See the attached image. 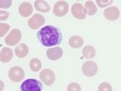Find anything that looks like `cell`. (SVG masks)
Instances as JSON below:
<instances>
[{
    "label": "cell",
    "instance_id": "14",
    "mask_svg": "<svg viewBox=\"0 0 121 91\" xmlns=\"http://www.w3.org/2000/svg\"><path fill=\"white\" fill-rule=\"evenodd\" d=\"M28 46L24 43H21L18 45V46L15 47V54L19 58H24L28 54Z\"/></svg>",
    "mask_w": 121,
    "mask_h": 91
},
{
    "label": "cell",
    "instance_id": "1",
    "mask_svg": "<svg viewBox=\"0 0 121 91\" xmlns=\"http://www.w3.org/2000/svg\"><path fill=\"white\" fill-rule=\"evenodd\" d=\"M36 36L44 46L49 47L59 45L62 41V33L58 28L53 25H46L38 31Z\"/></svg>",
    "mask_w": 121,
    "mask_h": 91
},
{
    "label": "cell",
    "instance_id": "24",
    "mask_svg": "<svg viewBox=\"0 0 121 91\" xmlns=\"http://www.w3.org/2000/svg\"><path fill=\"white\" fill-rule=\"evenodd\" d=\"M11 4H12V1H10V0H7V1L2 0L0 2V7H1V8H8V7H11Z\"/></svg>",
    "mask_w": 121,
    "mask_h": 91
},
{
    "label": "cell",
    "instance_id": "18",
    "mask_svg": "<svg viewBox=\"0 0 121 91\" xmlns=\"http://www.w3.org/2000/svg\"><path fill=\"white\" fill-rule=\"evenodd\" d=\"M96 55V51L92 46H86L82 49V55L87 59H93Z\"/></svg>",
    "mask_w": 121,
    "mask_h": 91
},
{
    "label": "cell",
    "instance_id": "8",
    "mask_svg": "<svg viewBox=\"0 0 121 91\" xmlns=\"http://www.w3.org/2000/svg\"><path fill=\"white\" fill-rule=\"evenodd\" d=\"M40 79L46 86H52L55 81V74L50 69H44L40 73Z\"/></svg>",
    "mask_w": 121,
    "mask_h": 91
},
{
    "label": "cell",
    "instance_id": "9",
    "mask_svg": "<svg viewBox=\"0 0 121 91\" xmlns=\"http://www.w3.org/2000/svg\"><path fill=\"white\" fill-rule=\"evenodd\" d=\"M71 13L74 18L78 20H84L86 17L84 7L80 3H75L74 4H73L71 7Z\"/></svg>",
    "mask_w": 121,
    "mask_h": 91
},
{
    "label": "cell",
    "instance_id": "25",
    "mask_svg": "<svg viewBox=\"0 0 121 91\" xmlns=\"http://www.w3.org/2000/svg\"><path fill=\"white\" fill-rule=\"evenodd\" d=\"M8 17H9V13L7 11H3V10L0 11V19H1V20H6Z\"/></svg>",
    "mask_w": 121,
    "mask_h": 91
},
{
    "label": "cell",
    "instance_id": "4",
    "mask_svg": "<svg viewBox=\"0 0 121 91\" xmlns=\"http://www.w3.org/2000/svg\"><path fill=\"white\" fill-rule=\"evenodd\" d=\"M82 71L86 76L91 77L96 75L98 72V65L94 61H86L82 67Z\"/></svg>",
    "mask_w": 121,
    "mask_h": 91
},
{
    "label": "cell",
    "instance_id": "23",
    "mask_svg": "<svg viewBox=\"0 0 121 91\" xmlns=\"http://www.w3.org/2000/svg\"><path fill=\"white\" fill-rule=\"evenodd\" d=\"M113 3L112 0H97L96 3L99 7H107L112 5Z\"/></svg>",
    "mask_w": 121,
    "mask_h": 91
},
{
    "label": "cell",
    "instance_id": "5",
    "mask_svg": "<svg viewBox=\"0 0 121 91\" xmlns=\"http://www.w3.org/2000/svg\"><path fill=\"white\" fill-rule=\"evenodd\" d=\"M21 37H22V33L20 30L14 29L5 37V43L8 46H15L21 40Z\"/></svg>",
    "mask_w": 121,
    "mask_h": 91
},
{
    "label": "cell",
    "instance_id": "20",
    "mask_svg": "<svg viewBox=\"0 0 121 91\" xmlns=\"http://www.w3.org/2000/svg\"><path fill=\"white\" fill-rule=\"evenodd\" d=\"M10 28H11V26H10L8 24H6V23L0 24V36L4 37L6 33L10 30Z\"/></svg>",
    "mask_w": 121,
    "mask_h": 91
},
{
    "label": "cell",
    "instance_id": "19",
    "mask_svg": "<svg viewBox=\"0 0 121 91\" xmlns=\"http://www.w3.org/2000/svg\"><path fill=\"white\" fill-rule=\"evenodd\" d=\"M29 67H30V69L32 71V72H37L41 69L42 64L39 59L33 58L32 59H31L30 63H29Z\"/></svg>",
    "mask_w": 121,
    "mask_h": 91
},
{
    "label": "cell",
    "instance_id": "3",
    "mask_svg": "<svg viewBox=\"0 0 121 91\" xmlns=\"http://www.w3.org/2000/svg\"><path fill=\"white\" fill-rule=\"evenodd\" d=\"M24 76L25 72L23 71V69L18 66L12 67L8 72V76L10 80L14 82L22 81L24 79Z\"/></svg>",
    "mask_w": 121,
    "mask_h": 91
},
{
    "label": "cell",
    "instance_id": "2",
    "mask_svg": "<svg viewBox=\"0 0 121 91\" xmlns=\"http://www.w3.org/2000/svg\"><path fill=\"white\" fill-rule=\"evenodd\" d=\"M21 91H42V84L36 79L25 80L20 86Z\"/></svg>",
    "mask_w": 121,
    "mask_h": 91
},
{
    "label": "cell",
    "instance_id": "11",
    "mask_svg": "<svg viewBox=\"0 0 121 91\" xmlns=\"http://www.w3.org/2000/svg\"><path fill=\"white\" fill-rule=\"evenodd\" d=\"M46 55L50 60H58L63 55V50L59 46H55L49 48L46 52Z\"/></svg>",
    "mask_w": 121,
    "mask_h": 91
},
{
    "label": "cell",
    "instance_id": "12",
    "mask_svg": "<svg viewBox=\"0 0 121 91\" xmlns=\"http://www.w3.org/2000/svg\"><path fill=\"white\" fill-rule=\"evenodd\" d=\"M33 11V7L32 4L28 2L22 3L19 7V13L23 17H28Z\"/></svg>",
    "mask_w": 121,
    "mask_h": 91
},
{
    "label": "cell",
    "instance_id": "21",
    "mask_svg": "<svg viewBox=\"0 0 121 91\" xmlns=\"http://www.w3.org/2000/svg\"><path fill=\"white\" fill-rule=\"evenodd\" d=\"M67 91H82V87L78 83L72 82L67 86Z\"/></svg>",
    "mask_w": 121,
    "mask_h": 91
},
{
    "label": "cell",
    "instance_id": "26",
    "mask_svg": "<svg viewBox=\"0 0 121 91\" xmlns=\"http://www.w3.org/2000/svg\"><path fill=\"white\" fill-rule=\"evenodd\" d=\"M3 90V82L1 81V90Z\"/></svg>",
    "mask_w": 121,
    "mask_h": 91
},
{
    "label": "cell",
    "instance_id": "6",
    "mask_svg": "<svg viewBox=\"0 0 121 91\" xmlns=\"http://www.w3.org/2000/svg\"><path fill=\"white\" fill-rule=\"evenodd\" d=\"M69 11V4L65 1H58L53 6V14L56 16H64Z\"/></svg>",
    "mask_w": 121,
    "mask_h": 91
},
{
    "label": "cell",
    "instance_id": "13",
    "mask_svg": "<svg viewBox=\"0 0 121 91\" xmlns=\"http://www.w3.org/2000/svg\"><path fill=\"white\" fill-rule=\"evenodd\" d=\"M13 57V51L9 47H4L0 52V59L3 63H8Z\"/></svg>",
    "mask_w": 121,
    "mask_h": 91
},
{
    "label": "cell",
    "instance_id": "16",
    "mask_svg": "<svg viewBox=\"0 0 121 91\" xmlns=\"http://www.w3.org/2000/svg\"><path fill=\"white\" fill-rule=\"evenodd\" d=\"M84 10L86 15H94L97 12V7L93 1H86L84 5Z\"/></svg>",
    "mask_w": 121,
    "mask_h": 91
},
{
    "label": "cell",
    "instance_id": "22",
    "mask_svg": "<svg viewBox=\"0 0 121 91\" xmlns=\"http://www.w3.org/2000/svg\"><path fill=\"white\" fill-rule=\"evenodd\" d=\"M98 91H112V87L109 83L103 82L99 86Z\"/></svg>",
    "mask_w": 121,
    "mask_h": 91
},
{
    "label": "cell",
    "instance_id": "15",
    "mask_svg": "<svg viewBox=\"0 0 121 91\" xmlns=\"http://www.w3.org/2000/svg\"><path fill=\"white\" fill-rule=\"evenodd\" d=\"M84 43V40L82 39V37H81L80 36H72L69 40V45L70 47L73 49H78L81 48L82 46Z\"/></svg>",
    "mask_w": 121,
    "mask_h": 91
},
{
    "label": "cell",
    "instance_id": "17",
    "mask_svg": "<svg viewBox=\"0 0 121 91\" xmlns=\"http://www.w3.org/2000/svg\"><path fill=\"white\" fill-rule=\"evenodd\" d=\"M34 7L37 11H41V12H48L50 10V6L45 1L42 0H37L34 2Z\"/></svg>",
    "mask_w": 121,
    "mask_h": 91
},
{
    "label": "cell",
    "instance_id": "10",
    "mask_svg": "<svg viewBox=\"0 0 121 91\" xmlns=\"http://www.w3.org/2000/svg\"><path fill=\"white\" fill-rule=\"evenodd\" d=\"M120 10H119L118 7H115V6L108 7L103 11L104 17L110 21H115L116 20H118V18L120 17Z\"/></svg>",
    "mask_w": 121,
    "mask_h": 91
},
{
    "label": "cell",
    "instance_id": "7",
    "mask_svg": "<svg viewBox=\"0 0 121 91\" xmlns=\"http://www.w3.org/2000/svg\"><path fill=\"white\" fill-rule=\"evenodd\" d=\"M45 23V19L41 14H35L28 20V27L32 29H37Z\"/></svg>",
    "mask_w": 121,
    "mask_h": 91
}]
</instances>
